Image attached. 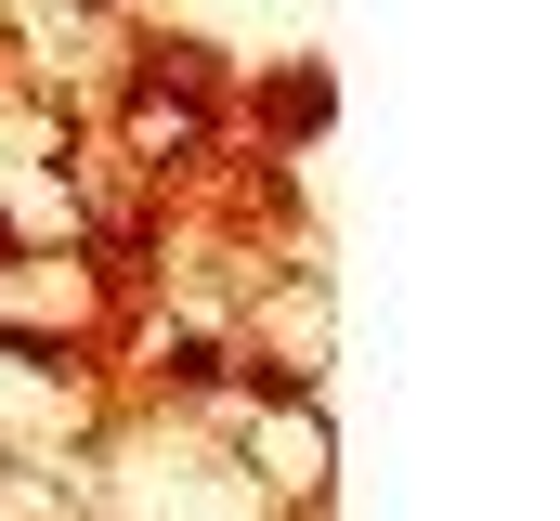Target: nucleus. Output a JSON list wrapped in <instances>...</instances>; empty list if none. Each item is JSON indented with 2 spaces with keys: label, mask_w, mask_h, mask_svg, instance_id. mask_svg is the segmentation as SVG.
<instances>
[{
  "label": "nucleus",
  "mask_w": 560,
  "mask_h": 521,
  "mask_svg": "<svg viewBox=\"0 0 560 521\" xmlns=\"http://www.w3.org/2000/svg\"><path fill=\"white\" fill-rule=\"evenodd\" d=\"M0 274H13V235H0Z\"/></svg>",
  "instance_id": "nucleus-1"
}]
</instances>
